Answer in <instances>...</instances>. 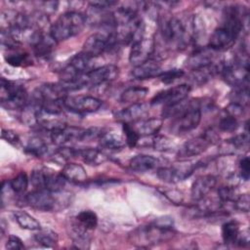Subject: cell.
<instances>
[{
	"label": "cell",
	"mask_w": 250,
	"mask_h": 250,
	"mask_svg": "<svg viewBox=\"0 0 250 250\" xmlns=\"http://www.w3.org/2000/svg\"><path fill=\"white\" fill-rule=\"evenodd\" d=\"M247 11L240 6H229L225 9L224 21L210 36L209 48L213 51H224L231 47L244 27Z\"/></svg>",
	"instance_id": "cell-1"
},
{
	"label": "cell",
	"mask_w": 250,
	"mask_h": 250,
	"mask_svg": "<svg viewBox=\"0 0 250 250\" xmlns=\"http://www.w3.org/2000/svg\"><path fill=\"white\" fill-rule=\"evenodd\" d=\"M174 227H163L154 222L140 227L129 234L130 243L142 248H148L166 241L175 236Z\"/></svg>",
	"instance_id": "cell-2"
},
{
	"label": "cell",
	"mask_w": 250,
	"mask_h": 250,
	"mask_svg": "<svg viewBox=\"0 0 250 250\" xmlns=\"http://www.w3.org/2000/svg\"><path fill=\"white\" fill-rule=\"evenodd\" d=\"M86 22L84 15L76 11H69L62 14L51 24L49 33L57 42L64 41L79 34Z\"/></svg>",
	"instance_id": "cell-3"
},
{
	"label": "cell",
	"mask_w": 250,
	"mask_h": 250,
	"mask_svg": "<svg viewBox=\"0 0 250 250\" xmlns=\"http://www.w3.org/2000/svg\"><path fill=\"white\" fill-rule=\"evenodd\" d=\"M119 74V67L115 64H105L100 67L91 69L90 71L82 74L76 80L70 83L73 91L85 87H96L108 83L116 79Z\"/></svg>",
	"instance_id": "cell-4"
},
{
	"label": "cell",
	"mask_w": 250,
	"mask_h": 250,
	"mask_svg": "<svg viewBox=\"0 0 250 250\" xmlns=\"http://www.w3.org/2000/svg\"><path fill=\"white\" fill-rule=\"evenodd\" d=\"M120 45L115 33V29H103L102 31L90 35L83 44L85 54L92 58L101 56L102 54Z\"/></svg>",
	"instance_id": "cell-5"
},
{
	"label": "cell",
	"mask_w": 250,
	"mask_h": 250,
	"mask_svg": "<svg viewBox=\"0 0 250 250\" xmlns=\"http://www.w3.org/2000/svg\"><path fill=\"white\" fill-rule=\"evenodd\" d=\"M219 134L213 128H209L200 136L192 138L184 143L177 151V157L180 159H186L199 155L203 153L210 146L219 143Z\"/></svg>",
	"instance_id": "cell-6"
},
{
	"label": "cell",
	"mask_w": 250,
	"mask_h": 250,
	"mask_svg": "<svg viewBox=\"0 0 250 250\" xmlns=\"http://www.w3.org/2000/svg\"><path fill=\"white\" fill-rule=\"evenodd\" d=\"M160 32L162 39L169 46H175L178 49H184L191 40L185 23L178 18L172 17L161 23Z\"/></svg>",
	"instance_id": "cell-7"
},
{
	"label": "cell",
	"mask_w": 250,
	"mask_h": 250,
	"mask_svg": "<svg viewBox=\"0 0 250 250\" xmlns=\"http://www.w3.org/2000/svg\"><path fill=\"white\" fill-rule=\"evenodd\" d=\"M0 88L2 106L9 109H22L27 104V93L21 85L2 77Z\"/></svg>",
	"instance_id": "cell-8"
},
{
	"label": "cell",
	"mask_w": 250,
	"mask_h": 250,
	"mask_svg": "<svg viewBox=\"0 0 250 250\" xmlns=\"http://www.w3.org/2000/svg\"><path fill=\"white\" fill-rule=\"evenodd\" d=\"M30 182L36 189H46L58 193L63 189L66 180L62 173H56L51 169L42 168L31 172Z\"/></svg>",
	"instance_id": "cell-9"
},
{
	"label": "cell",
	"mask_w": 250,
	"mask_h": 250,
	"mask_svg": "<svg viewBox=\"0 0 250 250\" xmlns=\"http://www.w3.org/2000/svg\"><path fill=\"white\" fill-rule=\"evenodd\" d=\"M200 166H202V164L198 161L196 163H185L169 167H160L157 169L156 174L161 181L175 184L190 177V175Z\"/></svg>",
	"instance_id": "cell-10"
},
{
	"label": "cell",
	"mask_w": 250,
	"mask_h": 250,
	"mask_svg": "<svg viewBox=\"0 0 250 250\" xmlns=\"http://www.w3.org/2000/svg\"><path fill=\"white\" fill-rule=\"evenodd\" d=\"M63 107L74 113H91L97 111L103 102L91 96H66L63 101Z\"/></svg>",
	"instance_id": "cell-11"
},
{
	"label": "cell",
	"mask_w": 250,
	"mask_h": 250,
	"mask_svg": "<svg viewBox=\"0 0 250 250\" xmlns=\"http://www.w3.org/2000/svg\"><path fill=\"white\" fill-rule=\"evenodd\" d=\"M190 92V86L181 84L170 87L158 92L150 101V104H163L164 106L173 105L186 100Z\"/></svg>",
	"instance_id": "cell-12"
},
{
	"label": "cell",
	"mask_w": 250,
	"mask_h": 250,
	"mask_svg": "<svg viewBox=\"0 0 250 250\" xmlns=\"http://www.w3.org/2000/svg\"><path fill=\"white\" fill-rule=\"evenodd\" d=\"M25 203L40 211H53L58 204L55 193L46 189H35L24 196Z\"/></svg>",
	"instance_id": "cell-13"
},
{
	"label": "cell",
	"mask_w": 250,
	"mask_h": 250,
	"mask_svg": "<svg viewBox=\"0 0 250 250\" xmlns=\"http://www.w3.org/2000/svg\"><path fill=\"white\" fill-rule=\"evenodd\" d=\"M155 41L152 38H142L141 40L132 44L130 54H129V62L134 66H137L149 59H151V55L155 51Z\"/></svg>",
	"instance_id": "cell-14"
},
{
	"label": "cell",
	"mask_w": 250,
	"mask_h": 250,
	"mask_svg": "<svg viewBox=\"0 0 250 250\" xmlns=\"http://www.w3.org/2000/svg\"><path fill=\"white\" fill-rule=\"evenodd\" d=\"M149 111V104L146 103L132 104L129 106L117 111L114 116L121 123H134L145 119Z\"/></svg>",
	"instance_id": "cell-15"
},
{
	"label": "cell",
	"mask_w": 250,
	"mask_h": 250,
	"mask_svg": "<svg viewBox=\"0 0 250 250\" xmlns=\"http://www.w3.org/2000/svg\"><path fill=\"white\" fill-rule=\"evenodd\" d=\"M217 178L213 175H202L198 177L191 185L190 195L194 202H197L206 196L215 188Z\"/></svg>",
	"instance_id": "cell-16"
},
{
	"label": "cell",
	"mask_w": 250,
	"mask_h": 250,
	"mask_svg": "<svg viewBox=\"0 0 250 250\" xmlns=\"http://www.w3.org/2000/svg\"><path fill=\"white\" fill-rule=\"evenodd\" d=\"M83 129L74 126H65L64 128L58 129L50 132V138L54 145L58 146H63V145L69 142H80Z\"/></svg>",
	"instance_id": "cell-17"
},
{
	"label": "cell",
	"mask_w": 250,
	"mask_h": 250,
	"mask_svg": "<svg viewBox=\"0 0 250 250\" xmlns=\"http://www.w3.org/2000/svg\"><path fill=\"white\" fill-rule=\"evenodd\" d=\"M161 72L162 70L159 62L153 59H149L148 61L137 66H134L131 74L135 79L146 80L153 77H158Z\"/></svg>",
	"instance_id": "cell-18"
},
{
	"label": "cell",
	"mask_w": 250,
	"mask_h": 250,
	"mask_svg": "<svg viewBox=\"0 0 250 250\" xmlns=\"http://www.w3.org/2000/svg\"><path fill=\"white\" fill-rule=\"evenodd\" d=\"M102 147L109 150H119L126 146L125 137L116 130H104L100 139Z\"/></svg>",
	"instance_id": "cell-19"
},
{
	"label": "cell",
	"mask_w": 250,
	"mask_h": 250,
	"mask_svg": "<svg viewBox=\"0 0 250 250\" xmlns=\"http://www.w3.org/2000/svg\"><path fill=\"white\" fill-rule=\"evenodd\" d=\"M162 119L158 117H150L130 123L140 137L156 135L162 127Z\"/></svg>",
	"instance_id": "cell-20"
},
{
	"label": "cell",
	"mask_w": 250,
	"mask_h": 250,
	"mask_svg": "<svg viewBox=\"0 0 250 250\" xmlns=\"http://www.w3.org/2000/svg\"><path fill=\"white\" fill-rule=\"evenodd\" d=\"M213 52L215 51H213L209 47L198 49L188 57V59L187 60L186 65L191 70H194V69L212 64L213 59H214Z\"/></svg>",
	"instance_id": "cell-21"
},
{
	"label": "cell",
	"mask_w": 250,
	"mask_h": 250,
	"mask_svg": "<svg viewBox=\"0 0 250 250\" xmlns=\"http://www.w3.org/2000/svg\"><path fill=\"white\" fill-rule=\"evenodd\" d=\"M137 146L152 147L158 151H167L173 148L174 144L166 136H159L156 134L153 136L141 137Z\"/></svg>",
	"instance_id": "cell-22"
},
{
	"label": "cell",
	"mask_w": 250,
	"mask_h": 250,
	"mask_svg": "<svg viewBox=\"0 0 250 250\" xmlns=\"http://www.w3.org/2000/svg\"><path fill=\"white\" fill-rule=\"evenodd\" d=\"M158 164L159 161L157 158L147 154H138L134 156L129 162L131 170L138 173H146L151 171L156 168Z\"/></svg>",
	"instance_id": "cell-23"
},
{
	"label": "cell",
	"mask_w": 250,
	"mask_h": 250,
	"mask_svg": "<svg viewBox=\"0 0 250 250\" xmlns=\"http://www.w3.org/2000/svg\"><path fill=\"white\" fill-rule=\"evenodd\" d=\"M61 173L66 181H69L74 184L84 183L87 181V178H88L84 167L80 164L72 163V162L66 163L63 166Z\"/></svg>",
	"instance_id": "cell-24"
},
{
	"label": "cell",
	"mask_w": 250,
	"mask_h": 250,
	"mask_svg": "<svg viewBox=\"0 0 250 250\" xmlns=\"http://www.w3.org/2000/svg\"><path fill=\"white\" fill-rule=\"evenodd\" d=\"M77 157H80L85 163L91 166H98L107 160L106 155L99 148L85 147L78 148Z\"/></svg>",
	"instance_id": "cell-25"
},
{
	"label": "cell",
	"mask_w": 250,
	"mask_h": 250,
	"mask_svg": "<svg viewBox=\"0 0 250 250\" xmlns=\"http://www.w3.org/2000/svg\"><path fill=\"white\" fill-rule=\"evenodd\" d=\"M216 73H219L218 64L212 63L207 66L191 70L189 80L195 85H202L209 81Z\"/></svg>",
	"instance_id": "cell-26"
},
{
	"label": "cell",
	"mask_w": 250,
	"mask_h": 250,
	"mask_svg": "<svg viewBox=\"0 0 250 250\" xmlns=\"http://www.w3.org/2000/svg\"><path fill=\"white\" fill-rule=\"evenodd\" d=\"M148 89L142 86H132L125 89L120 95V102L124 104L141 103L147 95Z\"/></svg>",
	"instance_id": "cell-27"
},
{
	"label": "cell",
	"mask_w": 250,
	"mask_h": 250,
	"mask_svg": "<svg viewBox=\"0 0 250 250\" xmlns=\"http://www.w3.org/2000/svg\"><path fill=\"white\" fill-rule=\"evenodd\" d=\"M14 218L18 225L27 230H39L41 229V225L40 223L31 215H29L25 211H15L14 212Z\"/></svg>",
	"instance_id": "cell-28"
},
{
	"label": "cell",
	"mask_w": 250,
	"mask_h": 250,
	"mask_svg": "<svg viewBox=\"0 0 250 250\" xmlns=\"http://www.w3.org/2000/svg\"><path fill=\"white\" fill-rule=\"evenodd\" d=\"M48 144L38 136L31 137L24 147L26 153L35 157H41L45 155L48 152Z\"/></svg>",
	"instance_id": "cell-29"
},
{
	"label": "cell",
	"mask_w": 250,
	"mask_h": 250,
	"mask_svg": "<svg viewBox=\"0 0 250 250\" xmlns=\"http://www.w3.org/2000/svg\"><path fill=\"white\" fill-rule=\"evenodd\" d=\"M239 225L236 221H228L222 226V238L225 244H235L239 234Z\"/></svg>",
	"instance_id": "cell-30"
},
{
	"label": "cell",
	"mask_w": 250,
	"mask_h": 250,
	"mask_svg": "<svg viewBox=\"0 0 250 250\" xmlns=\"http://www.w3.org/2000/svg\"><path fill=\"white\" fill-rule=\"evenodd\" d=\"M225 145H227L228 148L226 149L225 153H229V150L230 149V153H233L234 151L237 150H247L248 146H249V137H248V133H244V134H239L236 135L230 139L226 140V142L224 143Z\"/></svg>",
	"instance_id": "cell-31"
},
{
	"label": "cell",
	"mask_w": 250,
	"mask_h": 250,
	"mask_svg": "<svg viewBox=\"0 0 250 250\" xmlns=\"http://www.w3.org/2000/svg\"><path fill=\"white\" fill-rule=\"evenodd\" d=\"M75 222L88 230H93L98 225V216L91 210L79 212L75 217Z\"/></svg>",
	"instance_id": "cell-32"
},
{
	"label": "cell",
	"mask_w": 250,
	"mask_h": 250,
	"mask_svg": "<svg viewBox=\"0 0 250 250\" xmlns=\"http://www.w3.org/2000/svg\"><path fill=\"white\" fill-rule=\"evenodd\" d=\"M34 240L43 247L52 248L58 242V234L51 229H39L34 235Z\"/></svg>",
	"instance_id": "cell-33"
},
{
	"label": "cell",
	"mask_w": 250,
	"mask_h": 250,
	"mask_svg": "<svg viewBox=\"0 0 250 250\" xmlns=\"http://www.w3.org/2000/svg\"><path fill=\"white\" fill-rule=\"evenodd\" d=\"M5 61L8 64L12 66H24L31 63V59L29 54L14 51L11 53H7L5 56Z\"/></svg>",
	"instance_id": "cell-34"
},
{
	"label": "cell",
	"mask_w": 250,
	"mask_h": 250,
	"mask_svg": "<svg viewBox=\"0 0 250 250\" xmlns=\"http://www.w3.org/2000/svg\"><path fill=\"white\" fill-rule=\"evenodd\" d=\"M218 193V199L220 200L224 210L226 205L228 204H233L234 200L237 197V192L231 186H222L217 190Z\"/></svg>",
	"instance_id": "cell-35"
},
{
	"label": "cell",
	"mask_w": 250,
	"mask_h": 250,
	"mask_svg": "<svg viewBox=\"0 0 250 250\" xmlns=\"http://www.w3.org/2000/svg\"><path fill=\"white\" fill-rule=\"evenodd\" d=\"M28 177L24 172L19 173L16 177L9 181V185L12 188V191L17 194L23 193L28 187Z\"/></svg>",
	"instance_id": "cell-36"
},
{
	"label": "cell",
	"mask_w": 250,
	"mask_h": 250,
	"mask_svg": "<svg viewBox=\"0 0 250 250\" xmlns=\"http://www.w3.org/2000/svg\"><path fill=\"white\" fill-rule=\"evenodd\" d=\"M122 132L124 133L126 145L131 148L137 146L138 142L141 137L134 130V128L132 127V125L130 123H122Z\"/></svg>",
	"instance_id": "cell-37"
},
{
	"label": "cell",
	"mask_w": 250,
	"mask_h": 250,
	"mask_svg": "<svg viewBox=\"0 0 250 250\" xmlns=\"http://www.w3.org/2000/svg\"><path fill=\"white\" fill-rule=\"evenodd\" d=\"M248 87L234 88V91L230 94V102L246 106L249 103Z\"/></svg>",
	"instance_id": "cell-38"
},
{
	"label": "cell",
	"mask_w": 250,
	"mask_h": 250,
	"mask_svg": "<svg viewBox=\"0 0 250 250\" xmlns=\"http://www.w3.org/2000/svg\"><path fill=\"white\" fill-rule=\"evenodd\" d=\"M184 75H185V71L183 69L172 68V69H168V70L162 71L158 75V78L164 84H171L174 81L182 78Z\"/></svg>",
	"instance_id": "cell-39"
},
{
	"label": "cell",
	"mask_w": 250,
	"mask_h": 250,
	"mask_svg": "<svg viewBox=\"0 0 250 250\" xmlns=\"http://www.w3.org/2000/svg\"><path fill=\"white\" fill-rule=\"evenodd\" d=\"M218 128L223 132H234L238 128V121L230 115H224L218 123Z\"/></svg>",
	"instance_id": "cell-40"
},
{
	"label": "cell",
	"mask_w": 250,
	"mask_h": 250,
	"mask_svg": "<svg viewBox=\"0 0 250 250\" xmlns=\"http://www.w3.org/2000/svg\"><path fill=\"white\" fill-rule=\"evenodd\" d=\"M104 129L100 127H90L88 129H83L80 142H91L93 140H99Z\"/></svg>",
	"instance_id": "cell-41"
},
{
	"label": "cell",
	"mask_w": 250,
	"mask_h": 250,
	"mask_svg": "<svg viewBox=\"0 0 250 250\" xmlns=\"http://www.w3.org/2000/svg\"><path fill=\"white\" fill-rule=\"evenodd\" d=\"M249 195L247 193L238 194L236 199L234 200L232 207L241 212H248L249 211Z\"/></svg>",
	"instance_id": "cell-42"
},
{
	"label": "cell",
	"mask_w": 250,
	"mask_h": 250,
	"mask_svg": "<svg viewBox=\"0 0 250 250\" xmlns=\"http://www.w3.org/2000/svg\"><path fill=\"white\" fill-rule=\"evenodd\" d=\"M244 111H245V106H243L241 104H235V103H231V102L225 108L226 114L230 115L232 117H235L236 119L238 117H241L244 114Z\"/></svg>",
	"instance_id": "cell-43"
},
{
	"label": "cell",
	"mask_w": 250,
	"mask_h": 250,
	"mask_svg": "<svg viewBox=\"0 0 250 250\" xmlns=\"http://www.w3.org/2000/svg\"><path fill=\"white\" fill-rule=\"evenodd\" d=\"M1 137L4 141H6L7 143H9L12 146H19L21 143L20 137L19 135L10 129H2V133H1Z\"/></svg>",
	"instance_id": "cell-44"
},
{
	"label": "cell",
	"mask_w": 250,
	"mask_h": 250,
	"mask_svg": "<svg viewBox=\"0 0 250 250\" xmlns=\"http://www.w3.org/2000/svg\"><path fill=\"white\" fill-rule=\"evenodd\" d=\"M5 247L6 249H9V250H22L25 248L22 240L16 235H10L8 237Z\"/></svg>",
	"instance_id": "cell-45"
},
{
	"label": "cell",
	"mask_w": 250,
	"mask_h": 250,
	"mask_svg": "<svg viewBox=\"0 0 250 250\" xmlns=\"http://www.w3.org/2000/svg\"><path fill=\"white\" fill-rule=\"evenodd\" d=\"M239 172L240 177L244 181H248L250 177V160L248 156H244L239 161Z\"/></svg>",
	"instance_id": "cell-46"
},
{
	"label": "cell",
	"mask_w": 250,
	"mask_h": 250,
	"mask_svg": "<svg viewBox=\"0 0 250 250\" xmlns=\"http://www.w3.org/2000/svg\"><path fill=\"white\" fill-rule=\"evenodd\" d=\"M114 5H117L116 1H93L89 3V6L99 9V10H106L107 8H110Z\"/></svg>",
	"instance_id": "cell-47"
},
{
	"label": "cell",
	"mask_w": 250,
	"mask_h": 250,
	"mask_svg": "<svg viewBox=\"0 0 250 250\" xmlns=\"http://www.w3.org/2000/svg\"><path fill=\"white\" fill-rule=\"evenodd\" d=\"M166 196L173 202H181L183 200V195L181 192L177 190H169L168 192H165Z\"/></svg>",
	"instance_id": "cell-48"
}]
</instances>
